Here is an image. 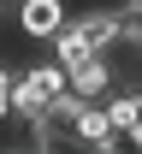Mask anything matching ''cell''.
<instances>
[{"label":"cell","mask_w":142,"mask_h":154,"mask_svg":"<svg viewBox=\"0 0 142 154\" xmlns=\"http://www.w3.org/2000/svg\"><path fill=\"white\" fill-rule=\"evenodd\" d=\"M65 89H71V71H65L53 54L36 59V65H18V77H12V113L30 119V113H41V107H53Z\"/></svg>","instance_id":"cell-1"},{"label":"cell","mask_w":142,"mask_h":154,"mask_svg":"<svg viewBox=\"0 0 142 154\" xmlns=\"http://www.w3.org/2000/svg\"><path fill=\"white\" fill-rule=\"evenodd\" d=\"M65 18H71V0H18V12H12L18 36H24V42H36V48H47V42L59 36Z\"/></svg>","instance_id":"cell-2"},{"label":"cell","mask_w":142,"mask_h":154,"mask_svg":"<svg viewBox=\"0 0 142 154\" xmlns=\"http://www.w3.org/2000/svg\"><path fill=\"white\" fill-rule=\"evenodd\" d=\"M113 83H119V65H113L107 54H95V59H83V65H71V95H83V101H101Z\"/></svg>","instance_id":"cell-3"},{"label":"cell","mask_w":142,"mask_h":154,"mask_svg":"<svg viewBox=\"0 0 142 154\" xmlns=\"http://www.w3.org/2000/svg\"><path fill=\"white\" fill-rule=\"evenodd\" d=\"M124 48H136V54H142V0L124 6Z\"/></svg>","instance_id":"cell-4"},{"label":"cell","mask_w":142,"mask_h":154,"mask_svg":"<svg viewBox=\"0 0 142 154\" xmlns=\"http://www.w3.org/2000/svg\"><path fill=\"white\" fill-rule=\"evenodd\" d=\"M12 77H18V65H6V59H0V125L12 119Z\"/></svg>","instance_id":"cell-5"},{"label":"cell","mask_w":142,"mask_h":154,"mask_svg":"<svg viewBox=\"0 0 142 154\" xmlns=\"http://www.w3.org/2000/svg\"><path fill=\"white\" fill-rule=\"evenodd\" d=\"M0 24H6V0H0Z\"/></svg>","instance_id":"cell-6"}]
</instances>
